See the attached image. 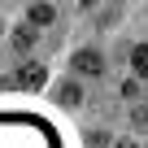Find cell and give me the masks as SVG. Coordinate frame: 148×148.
Masks as SVG:
<instances>
[{
    "label": "cell",
    "instance_id": "obj_1",
    "mask_svg": "<svg viewBox=\"0 0 148 148\" xmlns=\"http://www.w3.org/2000/svg\"><path fill=\"white\" fill-rule=\"evenodd\" d=\"M44 83H48V70H44L39 61H22L18 74L9 79V87H22V92H39Z\"/></svg>",
    "mask_w": 148,
    "mask_h": 148
},
{
    "label": "cell",
    "instance_id": "obj_2",
    "mask_svg": "<svg viewBox=\"0 0 148 148\" xmlns=\"http://www.w3.org/2000/svg\"><path fill=\"white\" fill-rule=\"evenodd\" d=\"M70 70H74V74H87V79H96V74L105 70V61H100V52H96V48H83V52H74Z\"/></svg>",
    "mask_w": 148,
    "mask_h": 148
},
{
    "label": "cell",
    "instance_id": "obj_3",
    "mask_svg": "<svg viewBox=\"0 0 148 148\" xmlns=\"http://www.w3.org/2000/svg\"><path fill=\"white\" fill-rule=\"evenodd\" d=\"M26 18H31V26H48V22L57 18V9H52V5H31Z\"/></svg>",
    "mask_w": 148,
    "mask_h": 148
},
{
    "label": "cell",
    "instance_id": "obj_4",
    "mask_svg": "<svg viewBox=\"0 0 148 148\" xmlns=\"http://www.w3.org/2000/svg\"><path fill=\"white\" fill-rule=\"evenodd\" d=\"M35 39H39V35H35V26H31V22L13 31V48H22V52H26V48H35Z\"/></svg>",
    "mask_w": 148,
    "mask_h": 148
},
{
    "label": "cell",
    "instance_id": "obj_5",
    "mask_svg": "<svg viewBox=\"0 0 148 148\" xmlns=\"http://www.w3.org/2000/svg\"><path fill=\"white\" fill-rule=\"evenodd\" d=\"M57 96H61V105H70V109H74V105H83V87L74 83V79H70V83H65V87H61Z\"/></svg>",
    "mask_w": 148,
    "mask_h": 148
},
{
    "label": "cell",
    "instance_id": "obj_6",
    "mask_svg": "<svg viewBox=\"0 0 148 148\" xmlns=\"http://www.w3.org/2000/svg\"><path fill=\"white\" fill-rule=\"evenodd\" d=\"M131 65H135V74H139V79H148V44H139V48L131 52Z\"/></svg>",
    "mask_w": 148,
    "mask_h": 148
},
{
    "label": "cell",
    "instance_id": "obj_7",
    "mask_svg": "<svg viewBox=\"0 0 148 148\" xmlns=\"http://www.w3.org/2000/svg\"><path fill=\"white\" fill-rule=\"evenodd\" d=\"M131 122H135V126H139V131H148V105H139V109H135V113H131Z\"/></svg>",
    "mask_w": 148,
    "mask_h": 148
},
{
    "label": "cell",
    "instance_id": "obj_8",
    "mask_svg": "<svg viewBox=\"0 0 148 148\" xmlns=\"http://www.w3.org/2000/svg\"><path fill=\"white\" fill-rule=\"evenodd\" d=\"M113 148H144V144H139V139H118Z\"/></svg>",
    "mask_w": 148,
    "mask_h": 148
},
{
    "label": "cell",
    "instance_id": "obj_9",
    "mask_svg": "<svg viewBox=\"0 0 148 148\" xmlns=\"http://www.w3.org/2000/svg\"><path fill=\"white\" fill-rule=\"evenodd\" d=\"M0 39H5V22H0Z\"/></svg>",
    "mask_w": 148,
    "mask_h": 148
}]
</instances>
